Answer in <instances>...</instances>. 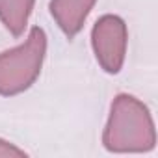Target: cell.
Returning <instances> with one entry per match:
<instances>
[{"label": "cell", "mask_w": 158, "mask_h": 158, "mask_svg": "<svg viewBox=\"0 0 158 158\" xmlns=\"http://www.w3.org/2000/svg\"><path fill=\"white\" fill-rule=\"evenodd\" d=\"M154 128L149 110L130 95H119L104 130V147L115 152L149 151L154 147Z\"/></svg>", "instance_id": "cell-1"}, {"label": "cell", "mask_w": 158, "mask_h": 158, "mask_svg": "<svg viewBox=\"0 0 158 158\" xmlns=\"http://www.w3.org/2000/svg\"><path fill=\"white\" fill-rule=\"evenodd\" d=\"M45 50L47 35L43 28L34 26L24 45L0 54V95H17L28 89L41 73Z\"/></svg>", "instance_id": "cell-2"}, {"label": "cell", "mask_w": 158, "mask_h": 158, "mask_svg": "<svg viewBox=\"0 0 158 158\" xmlns=\"http://www.w3.org/2000/svg\"><path fill=\"white\" fill-rule=\"evenodd\" d=\"M93 50L108 73H119L123 60H125V47H127V26L115 15H104L93 26Z\"/></svg>", "instance_id": "cell-3"}, {"label": "cell", "mask_w": 158, "mask_h": 158, "mask_svg": "<svg viewBox=\"0 0 158 158\" xmlns=\"http://www.w3.org/2000/svg\"><path fill=\"white\" fill-rule=\"evenodd\" d=\"M95 0H52L50 13L58 21L63 34L73 39L82 30L86 17L89 15Z\"/></svg>", "instance_id": "cell-4"}, {"label": "cell", "mask_w": 158, "mask_h": 158, "mask_svg": "<svg viewBox=\"0 0 158 158\" xmlns=\"http://www.w3.org/2000/svg\"><path fill=\"white\" fill-rule=\"evenodd\" d=\"M32 8L34 0H0V19L15 37L24 32Z\"/></svg>", "instance_id": "cell-5"}, {"label": "cell", "mask_w": 158, "mask_h": 158, "mask_svg": "<svg viewBox=\"0 0 158 158\" xmlns=\"http://www.w3.org/2000/svg\"><path fill=\"white\" fill-rule=\"evenodd\" d=\"M0 154H2V156H8V154H17V156H23L24 152H23L21 149H15V147H11V145H8L6 141L0 139Z\"/></svg>", "instance_id": "cell-6"}]
</instances>
